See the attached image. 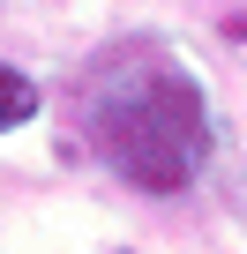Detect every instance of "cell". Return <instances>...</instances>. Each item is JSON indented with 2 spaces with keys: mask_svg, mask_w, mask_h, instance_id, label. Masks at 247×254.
<instances>
[{
  "mask_svg": "<svg viewBox=\"0 0 247 254\" xmlns=\"http://www.w3.org/2000/svg\"><path fill=\"white\" fill-rule=\"evenodd\" d=\"M38 82L23 75V67H8V60H0V135H8V127H23V120H38Z\"/></svg>",
  "mask_w": 247,
  "mask_h": 254,
  "instance_id": "7a4b0ae2",
  "label": "cell"
},
{
  "mask_svg": "<svg viewBox=\"0 0 247 254\" xmlns=\"http://www.w3.org/2000/svg\"><path fill=\"white\" fill-rule=\"evenodd\" d=\"M82 142L112 180H128L135 194H187L210 172L217 120L210 90L187 75V60L165 38H120L82 67L75 90Z\"/></svg>",
  "mask_w": 247,
  "mask_h": 254,
  "instance_id": "6da1fadb",
  "label": "cell"
}]
</instances>
